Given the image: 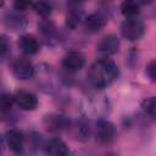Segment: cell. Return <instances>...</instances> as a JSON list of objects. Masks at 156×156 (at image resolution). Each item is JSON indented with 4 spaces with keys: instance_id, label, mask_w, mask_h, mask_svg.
<instances>
[{
    "instance_id": "cell-19",
    "label": "cell",
    "mask_w": 156,
    "mask_h": 156,
    "mask_svg": "<svg viewBox=\"0 0 156 156\" xmlns=\"http://www.w3.org/2000/svg\"><path fill=\"white\" fill-rule=\"evenodd\" d=\"M141 107L146 115H149L152 119L156 121V96H150L145 99L141 104Z\"/></svg>"
},
{
    "instance_id": "cell-25",
    "label": "cell",
    "mask_w": 156,
    "mask_h": 156,
    "mask_svg": "<svg viewBox=\"0 0 156 156\" xmlns=\"http://www.w3.org/2000/svg\"><path fill=\"white\" fill-rule=\"evenodd\" d=\"M85 0H71V4H76V5H79L82 2H84Z\"/></svg>"
},
{
    "instance_id": "cell-14",
    "label": "cell",
    "mask_w": 156,
    "mask_h": 156,
    "mask_svg": "<svg viewBox=\"0 0 156 156\" xmlns=\"http://www.w3.org/2000/svg\"><path fill=\"white\" fill-rule=\"evenodd\" d=\"M84 16H83V12L82 10L78 7V5L76 4H71V9L69 11L67 12V16H66V26L68 28H77L80 22H84Z\"/></svg>"
},
{
    "instance_id": "cell-2",
    "label": "cell",
    "mask_w": 156,
    "mask_h": 156,
    "mask_svg": "<svg viewBox=\"0 0 156 156\" xmlns=\"http://www.w3.org/2000/svg\"><path fill=\"white\" fill-rule=\"evenodd\" d=\"M145 32V27L141 21H139L136 17L134 18H126L123 23L121 24V34L124 39L134 41L139 40Z\"/></svg>"
},
{
    "instance_id": "cell-10",
    "label": "cell",
    "mask_w": 156,
    "mask_h": 156,
    "mask_svg": "<svg viewBox=\"0 0 156 156\" xmlns=\"http://www.w3.org/2000/svg\"><path fill=\"white\" fill-rule=\"evenodd\" d=\"M43 149L46 154L52 155V156H65L69 152L66 143L61 140L60 138H51L49 139L44 145Z\"/></svg>"
},
{
    "instance_id": "cell-3",
    "label": "cell",
    "mask_w": 156,
    "mask_h": 156,
    "mask_svg": "<svg viewBox=\"0 0 156 156\" xmlns=\"http://www.w3.org/2000/svg\"><path fill=\"white\" fill-rule=\"evenodd\" d=\"M94 135H95L96 140L100 144H104V145L111 144L113 141V139H115V135H116L115 126L110 121L104 119V118H100L95 123Z\"/></svg>"
},
{
    "instance_id": "cell-24",
    "label": "cell",
    "mask_w": 156,
    "mask_h": 156,
    "mask_svg": "<svg viewBox=\"0 0 156 156\" xmlns=\"http://www.w3.org/2000/svg\"><path fill=\"white\" fill-rule=\"evenodd\" d=\"M139 5H149V4H151V2H154L155 0H135Z\"/></svg>"
},
{
    "instance_id": "cell-18",
    "label": "cell",
    "mask_w": 156,
    "mask_h": 156,
    "mask_svg": "<svg viewBox=\"0 0 156 156\" xmlns=\"http://www.w3.org/2000/svg\"><path fill=\"white\" fill-rule=\"evenodd\" d=\"M71 127L74 129V135H76V138L78 140H87V139H89V135H90L89 123H87L84 121H80V122H77L76 126L71 124Z\"/></svg>"
},
{
    "instance_id": "cell-22",
    "label": "cell",
    "mask_w": 156,
    "mask_h": 156,
    "mask_svg": "<svg viewBox=\"0 0 156 156\" xmlns=\"http://www.w3.org/2000/svg\"><path fill=\"white\" fill-rule=\"evenodd\" d=\"M145 72H146V76L149 77V79L151 82L156 83V60H152L151 62H149Z\"/></svg>"
},
{
    "instance_id": "cell-20",
    "label": "cell",
    "mask_w": 156,
    "mask_h": 156,
    "mask_svg": "<svg viewBox=\"0 0 156 156\" xmlns=\"http://www.w3.org/2000/svg\"><path fill=\"white\" fill-rule=\"evenodd\" d=\"M13 102H15L13 95H11L9 93H2L1 96H0V110H1V112L5 113V112L10 111Z\"/></svg>"
},
{
    "instance_id": "cell-12",
    "label": "cell",
    "mask_w": 156,
    "mask_h": 156,
    "mask_svg": "<svg viewBox=\"0 0 156 156\" xmlns=\"http://www.w3.org/2000/svg\"><path fill=\"white\" fill-rule=\"evenodd\" d=\"M18 48L24 55H34L39 51V43L33 35L24 34L18 39Z\"/></svg>"
},
{
    "instance_id": "cell-11",
    "label": "cell",
    "mask_w": 156,
    "mask_h": 156,
    "mask_svg": "<svg viewBox=\"0 0 156 156\" xmlns=\"http://www.w3.org/2000/svg\"><path fill=\"white\" fill-rule=\"evenodd\" d=\"M106 22H107V20L102 13L95 12V13H90V15L85 16L84 27L90 33H98L106 26Z\"/></svg>"
},
{
    "instance_id": "cell-9",
    "label": "cell",
    "mask_w": 156,
    "mask_h": 156,
    "mask_svg": "<svg viewBox=\"0 0 156 156\" xmlns=\"http://www.w3.org/2000/svg\"><path fill=\"white\" fill-rule=\"evenodd\" d=\"M118 49H119V40L113 34L105 35L104 38L100 39V41L96 45L98 52L104 55V56L113 55V54H116L118 51Z\"/></svg>"
},
{
    "instance_id": "cell-7",
    "label": "cell",
    "mask_w": 156,
    "mask_h": 156,
    "mask_svg": "<svg viewBox=\"0 0 156 156\" xmlns=\"http://www.w3.org/2000/svg\"><path fill=\"white\" fill-rule=\"evenodd\" d=\"M44 124L50 132H61L71 127V121L63 115L51 113L44 117Z\"/></svg>"
},
{
    "instance_id": "cell-21",
    "label": "cell",
    "mask_w": 156,
    "mask_h": 156,
    "mask_svg": "<svg viewBox=\"0 0 156 156\" xmlns=\"http://www.w3.org/2000/svg\"><path fill=\"white\" fill-rule=\"evenodd\" d=\"M29 6H33V0H15L13 1V9L20 12L26 11Z\"/></svg>"
},
{
    "instance_id": "cell-13",
    "label": "cell",
    "mask_w": 156,
    "mask_h": 156,
    "mask_svg": "<svg viewBox=\"0 0 156 156\" xmlns=\"http://www.w3.org/2000/svg\"><path fill=\"white\" fill-rule=\"evenodd\" d=\"M4 22L12 30H18V29L24 28L26 23H27L26 17L23 15H21V12L17 11V10H15L12 12H7L4 17Z\"/></svg>"
},
{
    "instance_id": "cell-4",
    "label": "cell",
    "mask_w": 156,
    "mask_h": 156,
    "mask_svg": "<svg viewBox=\"0 0 156 156\" xmlns=\"http://www.w3.org/2000/svg\"><path fill=\"white\" fill-rule=\"evenodd\" d=\"M34 72H35V68L28 58L21 57L12 63V73L17 79H21V80L30 79L34 76Z\"/></svg>"
},
{
    "instance_id": "cell-16",
    "label": "cell",
    "mask_w": 156,
    "mask_h": 156,
    "mask_svg": "<svg viewBox=\"0 0 156 156\" xmlns=\"http://www.w3.org/2000/svg\"><path fill=\"white\" fill-rule=\"evenodd\" d=\"M121 12L126 18H134L140 12L139 4L135 0H124L121 5Z\"/></svg>"
},
{
    "instance_id": "cell-23",
    "label": "cell",
    "mask_w": 156,
    "mask_h": 156,
    "mask_svg": "<svg viewBox=\"0 0 156 156\" xmlns=\"http://www.w3.org/2000/svg\"><path fill=\"white\" fill-rule=\"evenodd\" d=\"M7 49H9V46H7V43H6V39L2 37L1 38V57L4 58L5 57V55H6V51H7Z\"/></svg>"
},
{
    "instance_id": "cell-15",
    "label": "cell",
    "mask_w": 156,
    "mask_h": 156,
    "mask_svg": "<svg viewBox=\"0 0 156 156\" xmlns=\"http://www.w3.org/2000/svg\"><path fill=\"white\" fill-rule=\"evenodd\" d=\"M38 30H39V33L41 34V37L48 43L51 41V40H54L56 38V27L48 18H44V20L40 21V23L38 24Z\"/></svg>"
},
{
    "instance_id": "cell-1",
    "label": "cell",
    "mask_w": 156,
    "mask_h": 156,
    "mask_svg": "<svg viewBox=\"0 0 156 156\" xmlns=\"http://www.w3.org/2000/svg\"><path fill=\"white\" fill-rule=\"evenodd\" d=\"M118 77V67L110 58H99L89 68L88 80L96 89L107 88Z\"/></svg>"
},
{
    "instance_id": "cell-5",
    "label": "cell",
    "mask_w": 156,
    "mask_h": 156,
    "mask_svg": "<svg viewBox=\"0 0 156 156\" xmlns=\"http://www.w3.org/2000/svg\"><path fill=\"white\" fill-rule=\"evenodd\" d=\"M13 98H15V104L23 111H33L38 107V98L30 91L17 90Z\"/></svg>"
},
{
    "instance_id": "cell-6",
    "label": "cell",
    "mask_w": 156,
    "mask_h": 156,
    "mask_svg": "<svg viewBox=\"0 0 156 156\" xmlns=\"http://www.w3.org/2000/svg\"><path fill=\"white\" fill-rule=\"evenodd\" d=\"M85 65V57L79 51H69L62 58V67L68 72H78Z\"/></svg>"
},
{
    "instance_id": "cell-8",
    "label": "cell",
    "mask_w": 156,
    "mask_h": 156,
    "mask_svg": "<svg viewBox=\"0 0 156 156\" xmlns=\"http://www.w3.org/2000/svg\"><path fill=\"white\" fill-rule=\"evenodd\" d=\"M5 143L9 149L15 154H22L24 147V136L17 129H9L5 133Z\"/></svg>"
},
{
    "instance_id": "cell-17",
    "label": "cell",
    "mask_w": 156,
    "mask_h": 156,
    "mask_svg": "<svg viewBox=\"0 0 156 156\" xmlns=\"http://www.w3.org/2000/svg\"><path fill=\"white\" fill-rule=\"evenodd\" d=\"M33 10L37 15H39L40 17L43 18H48L50 15H51V11H52V7H51V4L46 0H37L33 2Z\"/></svg>"
}]
</instances>
